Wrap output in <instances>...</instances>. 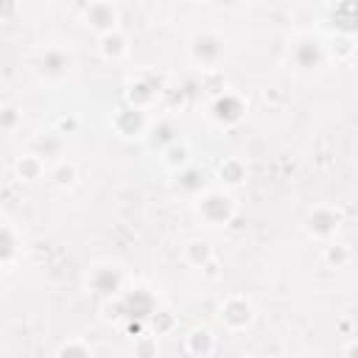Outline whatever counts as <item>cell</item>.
<instances>
[{
  "instance_id": "4",
  "label": "cell",
  "mask_w": 358,
  "mask_h": 358,
  "mask_svg": "<svg viewBox=\"0 0 358 358\" xmlns=\"http://www.w3.org/2000/svg\"><path fill=\"white\" fill-rule=\"evenodd\" d=\"M34 70H36V76H39L42 81L59 84V81H64V78L70 76V70H73V53H70L67 48H62V45H48V48H42V50L36 53Z\"/></svg>"
},
{
  "instance_id": "1",
  "label": "cell",
  "mask_w": 358,
  "mask_h": 358,
  "mask_svg": "<svg viewBox=\"0 0 358 358\" xmlns=\"http://www.w3.org/2000/svg\"><path fill=\"white\" fill-rule=\"evenodd\" d=\"M327 45L319 39V36H313V34H302V36H296L294 42H291V50H288V62H291V67L296 70V73H302V76H313V73H319L324 64H327Z\"/></svg>"
},
{
  "instance_id": "10",
  "label": "cell",
  "mask_w": 358,
  "mask_h": 358,
  "mask_svg": "<svg viewBox=\"0 0 358 358\" xmlns=\"http://www.w3.org/2000/svg\"><path fill=\"white\" fill-rule=\"evenodd\" d=\"M81 20H84V25H87L90 31H95V34L101 36V34H109V31L117 28L120 11H117V6H115L112 0H92V3L84 6Z\"/></svg>"
},
{
  "instance_id": "18",
  "label": "cell",
  "mask_w": 358,
  "mask_h": 358,
  "mask_svg": "<svg viewBox=\"0 0 358 358\" xmlns=\"http://www.w3.org/2000/svg\"><path fill=\"white\" fill-rule=\"evenodd\" d=\"M330 20H333L336 34L352 36V31H355V0H336Z\"/></svg>"
},
{
  "instance_id": "25",
  "label": "cell",
  "mask_w": 358,
  "mask_h": 358,
  "mask_svg": "<svg viewBox=\"0 0 358 358\" xmlns=\"http://www.w3.org/2000/svg\"><path fill=\"white\" fill-rule=\"evenodd\" d=\"M352 53H355V45H352V36H344V34H336V39H333V45L327 48V56H333L336 62H347V59H352Z\"/></svg>"
},
{
  "instance_id": "21",
  "label": "cell",
  "mask_w": 358,
  "mask_h": 358,
  "mask_svg": "<svg viewBox=\"0 0 358 358\" xmlns=\"http://www.w3.org/2000/svg\"><path fill=\"white\" fill-rule=\"evenodd\" d=\"M182 257H185L187 266L201 268V266H207L213 260V246L207 241H187L185 249H182Z\"/></svg>"
},
{
  "instance_id": "29",
  "label": "cell",
  "mask_w": 358,
  "mask_h": 358,
  "mask_svg": "<svg viewBox=\"0 0 358 358\" xmlns=\"http://www.w3.org/2000/svg\"><path fill=\"white\" fill-rule=\"evenodd\" d=\"M53 129H56L62 137H70V134H76V131H78V120H76L73 115H67V117H59Z\"/></svg>"
},
{
  "instance_id": "31",
  "label": "cell",
  "mask_w": 358,
  "mask_h": 358,
  "mask_svg": "<svg viewBox=\"0 0 358 358\" xmlns=\"http://www.w3.org/2000/svg\"><path fill=\"white\" fill-rule=\"evenodd\" d=\"M243 3H257V0H243Z\"/></svg>"
},
{
  "instance_id": "11",
  "label": "cell",
  "mask_w": 358,
  "mask_h": 358,
  "mask_svg": "<svg viewBox=\"0 0 358 358\" xmlns=\"http://www.w3.org/2000/svg\"><path fill=\"white\" fill-rule=\"evenodd\" d=\"M210 187V176L201 165H193L187 162L185 168L173 171V179H171V190L182 199H196L199 193H204Z\"/></svg>"
},
{
  "instance_id": "27",
  "label": "cell",
  "mask_w": 358,
  "mask_h": 358,
  "mask_svg": "<svg viewBox=\"0 0 358 358\" xmlns=\"http://www.w3.org/2000/svg\"><path fill=\"white\" fill-rule=\"evenodd\" d=\"M59 355H92V347L90 344H84V341H67V344H62L59 350H56Z\"/></svg>"
},
{
  "instance_id": "16",
  "label": "cell",
  "mask_w": 358,
  "mask_h": 358,
  "mask_svg": "<svg viewBox=\"0 0 358 358\" xmlns=\"http://www.w3.org/2000/svg\"><path fill=\"white\" fill-rule=\"evenodd\" d=\"M246 173H249V168H246V162L241 159V157H227L221 165H218V171H215V176H218V182L224 185V187H241L243 182H246Z\"/></svg>"
},
{
  "instance_id": "6",
  "label": "cell",
  "mask_w": 358,
  "mask_h": 358,
  "mask_svg": "<svg viewBox=\"0 0 358 358\" xmlns=\"http://www.w3.org/2000/svg\"><path fill=\"white\" fill-rule=\"evenodd\" d=\"M302 227L310 238L316 241H330L336 238V232L341 229V210L333 207V204H316L305 213L302 218Z\"/></svg>"
},
{
  "instance_id": "9",
  "label": "cell",
  "mask_w": 358,
  "mask_h": 358,
  "mask_svg": "<svg viewBox=\"0 0 358 358\" xmlns=\"http://www.w3.org/2000/svg\"><path fill=\"white\" fill-rule=\"evenodd\" d=\"M112 129L117 137L123 140H137V137H145V129H148V117L143 109H134L131 103H120L115 106L112 112Z\"/></svg>"
},
{
  "instance_id": "30",
  "label": "cell",
  "mask_w": 358,
  "mask_h": 358,
  "mask_svg": "<svg viewBox=\"0 0 358 358\" xmlns=\"http://www.w3.org/2000/svg\"><path fill=\"white\" fill-rule=\"evenodd\" d=\"M17 117H20V115H17V109H14V106H6V109H0V126H11Z\"/></svg>"
},
{
  "instance_id": "12",
  "label": "cell",
  "mask_w": 358,
  "mask_h": 358,
  "mask_svg": "<svg viewBox=\"0 0 358 358\" xmlns=\"http://www.w3.org/2000/svg\"><path fill=\"white\" fill-rule=\"evenodd\" d=\"M159 95H162L159 81H154L151 76H134V78L126 84V95H123V101L131 103L134 109L148 112V109L159 101Z\"/></svg>"
},
{
  "instance_id": "26",
  "label": "cell",
  "mask_w": 358,
  "mask_h": 358,
  "mask_svg": "<svg viewBox=\"0 0 358 358\" xmlns=\"http://www.w3.org/2000/svg\"><path fill=\"white\" fill-rule=\"evenodd\" d=\"M324 260L330 263V266H344V263H350V249L347 246H341V243H327L324 246Z\"/></svg>"
},
{
  "instance_id": "2",
  "label": "cell",
  "mask_w": 358,
  "mask_h": 358,
  "mask_svg": "<svg viewBox=\"0 0 358 358\" xmlns=\"http://www.w3.org/2000/svg\"><path fill=\"white\" fill-rule=\"evenodd\" d=\"M196 215L207 224V227H227L232 224L238 207H235V199L227 193V190H215V187H207L204 193H199L196 199Z\"/></svg>"
},
{
  "instance_id": "32",
  "label": "cell",
  "mask_w": 358,
  "mask_h": 358,
  "mask_svg": "<svg viewBox=\"0 0 358 358\" xmlns=\"http://www.w3.org/2000/svg\"><path fill=\"white\" fill-rule=\"evenodd\" d=\"M193 3H201V0H193Z\"/></svg>"
},
{
  "instance_id": "7",
  "label": "cell",
  "mask_w": 358,
  "mask_h": 358,
  "mask_svg": "<svg viewBox=\"0 0 358 358\" xmlns=\"http://www.w3.org/2000/svg\"><path fill=\"white\" fill-rule=\"evenodd\" d=\"M210 117H213V123H218L224 129H232V126H238L246 117V101L238 92L224 90V92L213 95V101H210Z\"/></svg>"
},
{
  "instance_id": "28",
  "label": "cell",
  "mask_w": 358,
  "mask_h": 358,
  "mask_svg": "<svg viewBox=\"0 0 358 358\" xmlns=\"http://www.w3.org/2000/svg\"><path fill=\"white\" fill-rule=\"evenodd\" d=\"M20 17V0H0V22H14Z\"/></svg>"
},
{
  "instance_id": "23",
  "label": "cell",
  "mask_w": 358,
  "mask_h": 358,
  "mask_svg": "<svg viewBox=\"0 0 358 358\" xmlns=\"http://www.w3.org/2000/svg\"><path fill=\"white\" fill-rule=\"evenodd\" d=\"M17 252H20L17 232H14L6 221H0V268H3V266H8V263H14Z\"/></svg>"
},
{
  "instance_id": "14",
  "label": "cell",
  "mask_w": 358,
  "mask_h": 358,
  "mask_svg": "<svg viewBox=\"0 0 358 358\" xmlns=\"http://www.w3.org/2000/svg\"><path fill=\"white\" fill-rule=\"evenodd\" d=\"M145 140H148V148L151 151H162L165 145H171L173 140H179V126L171 117H159V120L148 123Z\"/></svg>"
},
{
  "instance_id": "5",
  "label": "cell",
  "mask_w": 358,
  "mask_h": 358,
  "mask_svg": "<svg viewBox=\"0 0 358 358\" xmlns=\"http://www.w3.org/2000/svg\"><path fill=\"white\" fill-rule=\"evenodd\" d=\"M87 288L101 296V299H109L115 294H120L126 288V271L120 268V263H112V260H101L90 268L87 274Z\"/></svg>"
},
{
  "instance_id": "8",
  "label": "cell",
  "mask_w": 358,
  "mask_h": 358,
  "mask_svg": "<svg viewBox=\"0 0 358 358\" xmlns=\"http://www.w3.org/2000/svg\"><path fill=\"white\" fill-rule=\"evenodd\" d=\"M218 316H221V322H224V327H227L229 333H241V330H246V327L255 322V305H252V299L243 296V294H229V296L221 302Z\"/></svg>"
},
{
  "instance_id": "24",
  "label": "cell",
  "mask_w": 358,
  "mask_h": 358,
  "mask_svg": "<svg viewBox=\"0 0 358 358\" xmlns=\"http://www.w3.org/2000/svg\"><path fill=\"white\" fill-rule=\"evenodd\" d=\"M145 324H151L154 327V336H168L173 327H176V316H173V310H168V308H154V313L145 319Z\"/></svg>"
},
{
  "instance_id": "13",
  "label": "cell",
  "mask_w": 358,
  "mask_h": 358,
  "mask_svg": "<svg viewBox=\"0 0 358 358\" xmlns=\"http://www.w3.org/2000/svg\"><path fill=\"white\" fill-rule=\"evenodd\" d=\"M28 151H31V154H36L45 165H48V162L53 165L56 159H62V157H64V137H62L56 129H50V131H39V134H34V137H31Z\"/></svg>"
},
{
  "instance_id": "19",
  "label": "cell",
  "mask_w": 358,
  "mask_h": 358,
  "mask_svg": "<svg viewBox=\"0 0 358 358\" xmlns=\"http://www.w3.org/2000/svg\"><path fill=\"white\" fill-rule=\"evenodd\" d=\"M45 162L36 157V154H31V151H25L17 162H14V173H17V179L20 182H39L42 176H45Z\"/></svg>"
},
{
  "instance_id": "17",
  "label": "cell",
  "mask_w": 358,
  "mask_h": 358,
  "mask_svg": "<svg viewBox=\"0 0 358 358\" xmlns=\"http://www.w3.org/2000/svg\"><path fill=\"white\" fill-rule=\"evenodd\" d=\"M185 350L196 358H204L215 350V336L207 330V327H193L187 336H185Z\"/></svg>"
},
{
  "instance_id": "3",
  "label": "cell",
  "mask_w": 358,
  "mask_h": 358,
  "mask_svg": "<svg viewBox=\"0 0 358 358\" xmlns=\"http://www.w3.org/2000/svg\"><path fill=\"white\" fill-rule=\"evenodd\" d=\"M187 53H190V62L201 70H213L221 64V59L227 56V39L218 34V31H196L190 39H187Z\"/></svg>"
},
{
  "instance_id": "15",
  "label": "cell",
  "mask_w": 358,
  "mask_h": 358,
  "mask_svg": "<svg viewBox=\"0 0 358 358\" xmlns=\"http://www.w3.org/2000/svg\"><path fill=\"white\" fill-rule=\"evenodd\" d=\"M98 53L106 59V62H120L126 53H129V39L126 34H120V28L109 31V34H101L98 36Z\"/></svg>"
},
{
  "instance_id": "22",
  "label": "cell",
  "mask_w": 358,
  "mask_h": 358,
  "mask_svg": "<svg viewBox=\"0 0 358 358\" xmlns=\"http://www.w3.org/2000/svg\"><path fill=\"white\" fill-rule=\"evenodd\" d=\"M48 176H50V182L56 185V187H73L76 185V179H78V171H76V165L70 162V159H56L50 168H48Z\"/></svg>"
},
{
  "instance_id": "20",
  "label": "cell",
  "mask_w": 358,
  "mask_h": 358,
  "mask_svg": "<svg viewBox=\"0 0 358 358\" xmlns=\"http://www.w3.org/2000/svg\"><path fill=\"white\" fill-rule=\"evenodd\" d=\"M159 154H162V165H165L168 171H179V168H185V165L190 162V148H187L185 140H173V143L165 145Z\"/></svg>"
}]
</instances>
